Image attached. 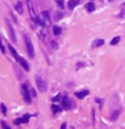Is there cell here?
<instances>
[{
    "mask_svg": "<svg viewBox=\"0 0 125 129\" xmlns=\"http://www.w3.org/2000/svg\"><path fill=\"white\" fill-rule=\"evenodd\" d=\"M66 127H67V126H66V123L64 122V123L61 125V127H60V129H66Z\"/></svg>",
    "mask_w": 125,
    "mask_h": 129,
    "instance_id": "f546056e",
    "label": "cell"
},
{
    "mask_svg": "<svg viewBox=\"0 0 125 129\" xmlns=\"http://www.w3.org/2000/svg\"><path fill=\"white\" fill-rule=\"evenodd\" d=\"M24 43H26V48H27V51H28V55L30 58H34L35 56V50H34V45L31 43V40L30 37L28 36L27 34H24Z\"/></svg>",
    "mask_w": 125,
    "mask_h": 129,
    "instance_id": "6da1fadb",
    "label": "cell"
},
{
    "mask_svg": "<svg viewBox=\"0 0 125 129\" xmlns=\"http://www.w3.org/2000/svg\"><path fill=\"white\" fill-rule=\"evenodd\" d=\"M30 94H31V97H36V91L34 90V89L30 90Z\"/></svg>",
    "mask_w": 125,
    "mask_h": 129,
    "instance_id": "83f0119b",
    "label": "cell"
},
{
    "mask_svg": "<svg viewBox=\"0 0 125 129\" xmlns=\"http://www.w3.org/2000/svg\"><path fill=\"white\" fill-rule=\"evenodd\" d=\"M60 99H61V95H60V94H57L53 99H52V101H53V102H57V101H59Z\"/></svg>",
    "mask_w": 125,
    "mask_h": 129,
    "instance_id": "cb8c5ba5",
    "label": "cell"
},
{
    "mask_svg": "<svg viewBox=\"0 0 125 129\" xmlns=\"http://www.w3.org/2000/svg\"><path fill=\"white\" fill-rule=\"evenodd\" d=\"M8 48H9V51L12 52V55H13V57H14V58L16 59V62H18V60H19V55H18V52H16V50H15V49H14V48H13L12 45H9Z\"/></svg>",
    "mask_w": 125,
    "mask_h": 129,
    "instance_id": "9a60e30c",
    "label": "cell"
},
{
    "mask_svg": "<svg viewBox=\"0 0 125 129\" xmlns=\"http://www.w3.org/2000/svg\"><path fill=\"white\" fill-rule=\"evenodd\" d=\"M21 90H22V97H23L24 101L27 104H31V94H30L29 90H28V85L22 84L21 85Z\"/></svg>",
    "mask_w": 125,
    "mask_h": 129,
    "instance_id": "3957f363",
    "label": "cell"
},
{
    "mask_svg": "<svg viewBox=\"0 0 125 129\" xmlns=\"http://www.w3.org/2000/svg\"><path fill=\"white\" fill-rule=\"evenodd\" d=\"M21 119H22V123H28L30 120V114H24Z\"/></svg>",
    "mask_w": 125,
    "mask_h": 129,
    "instance_id": "e0dca14e",
    "label": "cell"
},
{
    "mask_svg": "<svg viewBox=\"0 0 125 129\" xmlns=\"http://www.w3.org/2000/svg\"><path fill=\"white\" fill-rule=\"evenodd\" d=\"M124 6H125V2H124Z\"/></svg>",
    "mask_w": 125,
    "mask_h": 129,
    "instance_id": "1f68e13d",
    "label": "cell"
},
{
    "mask_svg": "<svg viewBox=\"0 0 125 129\" xmlns=\"http://www.w3.org/2000/svg\"><path fill=\"white\" fill-rule=\"evenodd\" d=\"M61 105H63V108L64 109H70V108H72V102L67 97H63L61 98Z\"/></svg>",
    "mask_w": 125,
    "mask_h": 129,
    "instance_id": "52a82bcc",
    "label": "cell"
},
{
    "mask_svg": "<svg viewBox=\"0 0 125 129\" xmlns=\"http://www.w3.org/2000/svg\"><path fill=\"white\" fill-rule=\"evenodd\" d=\"M96 101H97L98 104H102V100H101V99H98V98H96Z\"/></svg>",
    "mask_w": 125,
    "mask_h": 129,
    "instance_id": "4dcf8cb0",
    "label": "cell"
},
{
    "mask_svg": "<svg viewBox=\"0 0 125 129\" xmlns=\"http://www.w3.org/2000/svg\"><path fill=\"white\" fill-rule=\"evenodd\" d=\"M20 123H22V119H21V117H20V119H15V120H14V125H16V126H18V125H20Z\"/></svg>",
    "mask_w": 125,
    "mask_h": 129,
    "instance_id": "484cf974",
    "label": "cell"
},
{
    "mask_svg": "<svg viewBox=\"0 0 125 129\" xmlns=\"http://www.w3.org/2000/svg\"><path fill=\"white\" fill-rule=\"evenodd\" d=\"M15 9H16V12H18L19 14H22V13H23V6H22V2H21V1H18V2H16Z\"/></svg>",
    "mask_w": 125,
    "mask_h": 129,
    "instance_id": "5bb4252c",
    "label": "cell"
},
{
    "mask_svg": "<svg viewBox=\"0 0 125 129\" xmlns=\"http://www.w3.org/2000/svg\"><path fill=\"white\" fill-rule=\"evenodd\" d=\"M0 108H1L2 114H4V115H6V113H7V108H6V106H5L4 104H0Z\"/></svg>",
    "mask_w": 125,
    "mask_h": 129,
    "instance_id": "7402d4cb",
    "label": "cell"
},
{
    "mask_svg": "<svg viewBox=\"0 0 125 129\" xmlns=\"http://www.w3.org/2000/svg\"><path fill=\"white\" fill-rule=\"evenodd\" d=\"M41 18H42V20H43V22H44V24H45L46 28L51 24V19H50V15H49V12L43 11L42 14H41Z\"/></svg>",
    "mask_w": 125,
    "mask_h": 129,
    "instance_id": "5b68a950",
    "label": "cell"
},
{
    "mask_svg": "<svg viewBox=\"0 0 125 129\" xmlns=\"http://www.w3.org/2000/svg\"><path fill=\"white\" fill-rule=\"evenodd\" d=\"M53 34L56 35V36L60 35V34H61V28H60V27H58V26H54V27H53Z\"/></svg>",
    "mask_w": 125,
    "mask_h": 129,
    "instance_id": "ac0fdd59",
    "label": "cell"
},
{
    "mask_svg": "<svg viewBox=\"0 0 125 129\" xmlns=\"http://www.w3.org/2000/svg\"><path fill=\"white\" fill-rule=\"evenodd\" d=\"M86 8H87L88 12H94V11H95V5H94L93 2H88V4L86 5Z\"/></svg>",
    "mask_w": 125,
    "mask_h": 129,
    "instance_id": "2e32d148",
    "label": "cell"
},
{
    "mask_svg": "<svg viewBox=\"0 0 125 129\" xmlns=\"http://www.w3.org/2000/svg\"><path fill=\"white\" fill-rule=\"evenodd\" d=\"M119 41H121V37H119V36H116V37H114V38L111 40L110 44H111V45H116V44H117Z\"/></svg>",
    "mask_w": 125,
    "mask_h": 129,
    "instance_id": "d6986e66",
    "label": "cell"
},
{
    "mask_svg": "<svg viewBox=\"0 0 125 129\" xmlns=\"http://www.w3.org/2000/svg\"><path fill=\"white\" fill-rule=\"evenodd\" d=\"M6 23H7V29H8V34H9V37H11V40H12V42H16V37H15V32H14V29H13V27H12V24L9 23V21L7 20L6 21Z\"/></svg>",
    "mask_w": 125,
    "mask_h": 129,
    "instance_id": "8992f818",
    "label": "cell"
},
{
    "mask_svg": "<svg viewBox=\"0 0 125 129\" xmlns=\"http://www.w3.org/2000/svg\"><path fill=\"white\" fill-rule=\"evenodd\" d=\"M89 94V91L88 90H83V91H80V92H75V97L79 98V99H83L86 95Z\"/></svg>",
    "mask_w": 125,
    "mask_h": 129,
    "instance_id": "8fae6325",
    "label": "cell"
},
{
    "mask_svg": "<svg viewBox=\"0 0 125 129\" xmlns=\"http://www.w3.org/2000/svg\"><path fill=\"white\" fill-rule=\"evenodd\" d=\"M56 2L59 6V8H64V0H56Z\"/></svg>",
    "mask_w": 125,
    "mask_h": 129,
    "instance_id": "603a6c76",
    "label": "cell"
},
{
    "mask_svg": "<svg viewBox=\"0 0 125 129\" xmlns=\"http://www.w3.org/2000/svg\"><path fill=\"white\" fill-rule=\"evenodd\" d=\"M0 50H1V52H2V54H5V52H6V50H5V47L2 45V41H1V37H0Z\"/></svg>",
    "mask_w": 125,
    "mask_h": 129,
    "instance_id": "d4e9b609",
    "label": "cell"
},
{
    "mask_svg": "<svg viewBox=\"0 0 125 129\" xmlns=\"http://www.w3.org/2000/svg\"><path fill=\"white\" fill-rule=\"evenodd\" d=\"M119 114H121V109H115V111L112 112V114H111V116H110V120H111L112 122H115V121H117V119H118V116H119Z\"/></svg>",
    "mask_w": 125,
    "mask_h": 129,
    "instance_id": "30bf717a",
    "label": "cell"
},
{
    "mask_svg": "<svg viewBox=\"0 0 125 129\" xmlns=\"http://www.w3.org/2000/svg\"><path fill=\"white\" fill-rule=\"evenodd\" d=\"M61 18H63V13L61 12H54V20L56 21L60 20Z\"/></svg>",
    "mask_w": 125,
    "mask_h": 129,
    "instance_id": "44dd1931",
    "label": "cell"
},
{
    "mask_svg": "<svg viewBox=\"0 0 125 129\" xmlns=\"http://www.w3.org/2000/svg\"><path fill=\"white\" fill-rule=\"evenodd\" d=\"M27 5H28V8H29V12H30V16H31V19H33L34 21H36L37 16H36V14H35V9H34V5H33L31 0H27Z\"/></svg>",
    "mask_w": 125,
    "mask_h": 129,
    "instance_id": "ba28073f",
    "label": "cell"
},
{
    "mask_svg": "<svg viewBox=\"0 0 125 129\" xmlns=\"http://www.w3.org/2000/svg\"><path fill=\"white\" fill-rule=\"evenodd\" d=\"M37 34H38L39 38H41L44 43H48V42H49V34H48L46 27H41V26H38Z\"/></svg>",
    "mask_w": 125,
    "mask_h": 129,
    "instance_id": "7a4b0ae2",
    "label": "cell"
},
{
    "mask_svg": "<svg viewBox=\"0 0 125 129\" xmlns=\"http://www.w3.org/2000/svg\"><path fill=\"white\" fill-rule=\"evenodd\" d=\"M35 79H36V85H37L38 90H39L41 92H45L46 89H48V85H46L45 80H44L42 77H39V76H36Z\"/></svg>",
    "mask_w": 125,
    "mask_h": 129,
    "instance_id": "277c9868",
    "label": "cell"
},
{
    "mask_svg": "<svg viewBox=\"0 0 125 129\" xmlns=\"http://www.w3.org/2000/svg\"><path fill=\"white\" fill-rule=\"evenodd\" d=\"M51 109H52V112H53V113H59V112L61 111V108H60V107H59V106H57V105H52V106H51Z\"/></svg>",
    "mask_w": 125,
    "mask_h": 129,
    "instance_id": "ffe728a7",
    "label": "cell"
},
{
    "mask_svg": "<svg viewBox=\"0 0 125 129\" xmlns=\"http://www.w3.org/2000/svg\"><path fill=\"white\" fill-rule=\"evenodd\" d=\"M103 44H104V40H101V38H97V40L93 41V43H91V45H93L94 48L101 47V45H103Z\"/></svg>",
    "mask_w": 125,
    "mask_h": 129,
    "instance_id": "7c38bea8",
    "label": "cell"
},
{
    "mask_svg": "<svg viewBox=\"0 0 125 129\" xmlns=\"http://www.w3.org/2000/svg\"><path fill=\"white\" fill-rule=\"evenodd\" d=\"M52 48H53V49H58V44H57L54 41L52 42Z\"/></svg>",
    "mask_w": 125,
    "mask_h": 129,
    "instance_id": "f1b7e54d",
    "label": "cell"
},
{
    "mask_svg": "<svg viewBox=\"0 0 125 129\" xmlns=\"http://www.w3.org/2000/svg\"><path fill=\"white\" fill-rule=\"evenodd\" d=\"M1 126H2V128H4V129H11L8 126H7V125H6V123H5V122H4V121H1Z\"/></svg>",
    "mask_w": 125,
    "mask_h": 129,
    "instance_id": "4316f807",
    "label": "cell"
},
{
    "mask_svg": "<svg viewBox=\"0 0 125 129\" xmlns=\"http://www.w3.org/2000/svg\"><path fill=\"white\" fill-rule=\"evenodd\" d=\"M79 0H68V2H67V6H68V8L70 9H73L75 6H78L79 5Z\"/></svg>",
    "mask_w": 125,
    "mask_h": 129,
    "instance_id": "4fadbf2b",
    "label": "cell"
},
{
    "mask_svg": "<svg viewBox=\"0 0 125 129\" xmlns=\"http://www.w3.org/2000/svg\"><path fill=\"white\" fill-rule=\"evenodd\" d=\"M18 63L26 70V71H29L30 70V66H29V64L27 63V60L23 58V57H19V60H18Z\"/></svg>",
    "mask_w": 125,
    "mask_h": 129,
    "instance_id": "9c48e42d",
    "label": "cell"
}]
</instances>
